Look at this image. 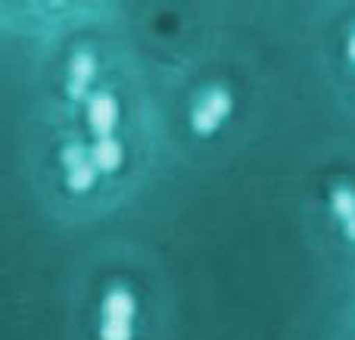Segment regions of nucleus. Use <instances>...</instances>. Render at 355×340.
Masks as SVG:
<instances>
[{"label":"nucleus","mask_w":355,"mask_h":340,"mask_svg":"<svg viewBox=\"0 0 355 340\" xmlns=\"http://www.w3.org/2000/svg\"><path fill=\"white\" fill-rule=\"evenodd\" d=\"M331 206H334V212H340L343 219L355 216V191H352V187H334Z\"/></svg>","instance_id":"obj_7"},{"label":"nucleus","mask_w":355,"mask_h":340,"mask_svg":"<svg viewBox=\"0 0 355 340\" xmlns=\"http://www.w3.org/2000/svg\"><path fill=\"white\" fill-rule=\"evenodd\" d=\"M135 316V297L125 287H112L103 300V322H131Z\"/></svg>","instance_id":"obj_3"},{"label":"nucleus","mask_w":355,"mask_h":340,"mask_svg":"<svg viewBox=\"0 0 355 340\" xmlns=\"http://www.w3.org/2000/svg\"><path fill=\"white\" fill-rule=\"evenodd\" d=\"M87 119H91V125H94V131H97V137H106V135L112 131V125H116V119H119L116 97H112L110 91L91 94V100H87Z\"/></svg>","instance_id":"obj_2"},{"label":"nucleus","mask_w":355,"mask_h":340,"mask_svg":"<svg viewBox=\"0 0 355 340\" xmlns=\"http://www.w3.org/2000/svg\"><path fill=\"white\" fill-rule=\"evenodd\" d=\"M87 156H91V153H85V147H81V144H69L66 153H62V160H66V166L72 169V166H81V162H87Z\"/></svg>","instance_id":"obj_9"},{"label":"nucleus","mask_w":355,"mask_h":340,"mask_svg":"<svg viewBox=\"0 0 355 340\" xmlns=\"http://www.w3.org/2000/svg\"><path fill=\"white\" fill-rule=\"evenodd\" d=\"M69 72H72V78H69V94L72 97H81L87 87V81L94 78V56L91 53H75L72 60H69Z\"/></svg>","instance_id":"obj_4"},{"label":"nucleus","mask_w":355,"mask_h":340,"mask_svg":"<svg viewBox=\"0 0 355 340\" xmlns=\"http://www.w3.org/2000/svg\"><path fill=\"white\" fill-rule=\"evenodd\" d=\"M349 56H352V60H355V35L349 37Z\"/></svg>","instance_id":"obj_11"},{"label":"nucleus","mask_w":355,"mask_h":340,"mask_svg":"<svg viewBox=\"0 0 355 340\" xmlns=\"http://www.w3.org/2000/svg\"><path fill=\"white\" fill-rule=\"evenodd\" d=\"M94 178H97V166L87 160V162H81V166L69 169V178L66 181H69V187H72V191H85V187L94 185Z\"/></svg>","instance_id":"obj_6"},{"label":"nucleus","mask_w":355,"mask_h":340,"mask_svg":"<svg viewBox=\"0 0 355 340\" xmlns=\"http://www.w3.org/2000/svg\"><path fill=\"white\" fill-rule=\"evenodd\" d=\"M231 110V94L221 91V87H212V91L202 94V100L193 106L190 112V122H193L196 131H212L218 125V119Z\"/></svg>","instance_id":"obj_1"},{"label":"nucleus","mask_w":355,"mask_h":340,"mask_svg":"<svg viewBox=\"0 0 355 340\" xmlns=\"http://www.w3.org/2000/svg\"><path fill=\"white\" fill-rule=\"evenodd\" d=\"M91 162L97 169H116L119 162H122V144L116 141L112 135H106V137H97V144L91 147Z\"/></svg>","instance_id":"obj_5"},{"label":"nucleus","mask_w":355,"mask_h":340,"mask_svg":"<svg viewBox=\"0 0 355 340\" xmlns=\"http://www.w3.org/2000/svg\"><path fill=\"white\" fill-rule=\"evenodd\" d=\"M343 225H346V235L355 241V216H349V219H343Z\"/></svg>","instance_id":"obj_10"},{"label":"nucleus","mask_w":355,"mask_h":340,"mask_svg":"<svg viewBox=\"0 0 355 340\" xmlns=\"http://www.w3.org/2000/svg\"><path fill=\"white\" fill-rule=\"evenodd\" d=\"M100 340H131V322H103Z\"/></svg>","instance_id":"obj_8"}]
</instances>
